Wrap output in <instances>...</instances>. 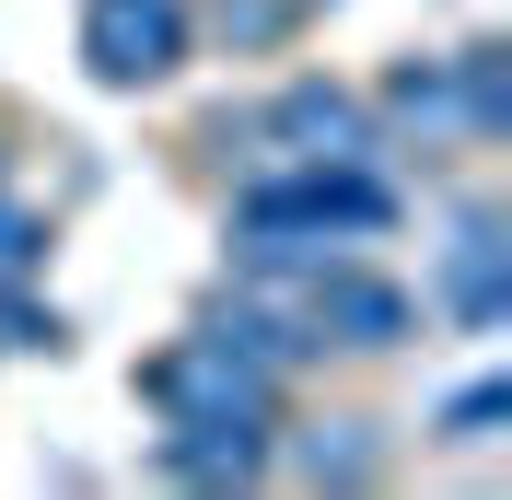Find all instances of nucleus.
<instances>
[{
	"instance_id": "1",
	"label": "nucleus",
	"mask_w": 512,
	"mask_h": 500,
	"mask_svg": "<svg viewBox=\"0 0 512 500\" xmlns=\"http://www.w3.org/2000/svg\"><path fill=\"white\" fill-rule=\"evenodd\" d=\"M408 198L384 187V163H256L245 187H233V268L245 280H315L326 256H361L396 233Z\"/></svg>"
},
{
	"instance_id": "2",
	"label": "nucleus",
	"mask_w": 512,
	"mask_h": 500,
	"mask_svg": "<svg viewBox=\"0 0 512 500\" xmlns=\"http://www.w3.org/2000/svg\"><path fill=\"white\" fill-rule=\"evenodd\" d=\"M140 407L152 419H222V431H280V373H256V361H233L210 326H187V338H163L152 361H140Z\"/></svg>"
},
{
	"instance_id": "3",
	"label": "nucleus",
	"mask_w": 512,
	"mask_h": 500,
	"mask_svg": "<svg viewBox=\"0 0 512 500\" xmlns=\"http://www.w3.org/2000/svg\"><path fill=\"white\" fill-rule=\"evenodd\" d=\"M256 152L268 163H384V117H373V94H350V82L291 70L280 94L256 105Z\"/></svg>"
},
{
	"instance_id": "4",
	"label": "nucleus",
	"mask_w": 512,
	"mask_h": 500,
	"mask_svg": "<svg viewBox=\"0 0 512 500\" xmlns=\"http://www.w3.org/2000/svg\"><path fill=\"white\" fill-rule=\"evenodd\" d=\"M419 326H431V303H419L408 280H384V268H361V256H326L315 280H303V338H315V349H350V361H384V349H408Z\"/></svg>"
},
{
	"instance_id": "5",
	"label": "nucleus",
	"mask_w": 512,
	"mask_h": 500,
	"mask_svg": "<svg viewBox=\"0 0 512 500\" xmlns=\"http://www.w3.org/2000/svg\"><path fill=\"white\" fill-rule=\"evenodd\" d=\"M198 47L187 0H82V70H94L105 94H152V82H175Z\"/></svg>"
},
{
	"instance_id": "6",
	"label": "nucleus",
	"mask_w": 512,
	"mask_h": 500,
	"mask_svg": "<svg viewBox=\"0 0 512 500\" xmlns=\"http://www.w3.org/2000/svg\"><path fill=\"white\" fill-rule=\"evenodd\" d=\"M419 303L454 314L466 338L512 314V245H501V210H466V221H454V245H443V268H431V291H419Z\"/></svg>"
},
{
	"instance_id": "7",
	"label": "nucleus",
	"mask_w": 512,
	"mask_h": 500,
	"mask_svg": "<svg viewBox=\"0 0 512 500\" xmlns=\"http://www.w3.org/2000/svg\"><path fill=\"white\" fill-rule=\"evenodd\" d=\"M152 477H175V489H256V477H268V431L163 419V431H152Z\"/></svg>"
},
{
	"instance_id": "8",
	"label": "nucleus",
	"mask_w": 512,
	"mask_h": 500,
	"mask_svg": "<svg viewBox=\"0 0 512 500\" xmlns=\"http://www.w3.org/2000/svg\"><path fill=\"white\" fill-rule=\"evenodd\" d=\"M268 477H303V489H373V419H303V431H268Z\"/></svg>"
},
{
	"instance_id": "9",
	"label": "nucleus",
	"mask_w": 512,
	"mask_h": 500,
	"mask_svg": "<svg viewBox=\"0 0 512 500\" xmlns=\"http://www.w3.org/2000/svg\"><path fill=\"white\" fill-rule=\"evenodd\" d=\"M187 24L210 35V47H233V59H291L303 24H315V0H198Z\"/></svg>"
},
{
	"instance_id": "10",
	"label": "nucleus",
	"mask_w": 512,
	"mask_h": 500,
	"mask_svg": "<svg viewBox=\"0 0 512 500\" xmlns=\"http://www.w3.org/2000/svg\"><path fill=\"white\" fill-rule=\"evenodd\" d=\"M373 117H384V128H419L431 152L466 140V117H454V70H443V59H396V70L373 82Z\"/></svg>"
},
{
	"instance_id": "11",
	"label": "nucleus",
	"mask_w": 512,
	"mask_h": 500,
	"mask_svg": "<svg viewBox=\"0 0 512 500\" xmlns=\"http://www.w3.org/2000/svg\"><path fill=\"white\" fill-rule=\"evenodd\" d=\"M454 117H466V140H501L512 128V47L501 35H478V47H454Z\"/></svg>"
},
{
	"instance_id": "12",
	"label": "nucleus",
	"mask_w": 512,
	"mask_h": 500,
	"mask_svg": "<svg viewBox=\"0 0 512 500\" xmlns=\"http://www.w3.org/2000/svg\"><path fill=\"white\" fill-rule=\"evenodd\" d=\"M0 349H24V361H59V349H70V314L47 303L35 280H0Z\"/></svg>"
},
{
	"instance_id": "13",
	"label": "nucleus",
	"mask_w": 512,
	"mask_h": 500,
	"mask_svg": "<svg viewBox=\"0 0 512 500\" xmlns=\"http://www.w3.org/2000/svg\"><path fill=\"white\" fill-rule=\"evenodd\" d=\"M47 245H59V233H47V210H35L24 187H0V280H35V268H47Z\"/></svg>"
},
{
	"instance_id": "14",
	"label": "nucleus",
	"mask_w": 512,
	"mask_h": 500,
	"mask_svg": "<svg viewBox=\"0 0 512 500\" xmlns=\"http://www.w3.org/2000/svg\"><path fill=\"white\" fill-rule=\"evenodd\" d=\"M501 419H512V384L478 373L466 396H443V419H431V431H443V442H501Z\"/></svg>"
},
{
	"instance_id": "15",
	"label": "nucleus",
	"mask_w": 512,
	"mask_h": 500,
	"mask_svg": "<svg viewBox=\"0 0 512 500\" xmlns=\"http://www.w3.org/2000/svg\"><path fill=\"white\" fill-rule=\"evenodd\" d=\"M0 187H12V128H0Z\"/></svg>"
}]
</instances>
